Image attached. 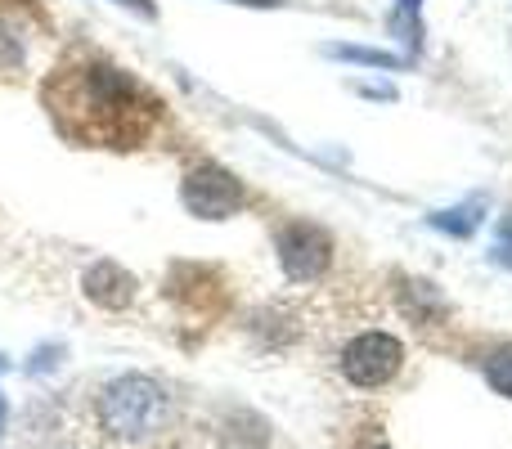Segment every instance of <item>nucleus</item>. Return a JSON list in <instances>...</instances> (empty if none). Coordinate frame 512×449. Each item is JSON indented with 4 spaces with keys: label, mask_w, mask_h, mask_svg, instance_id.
I'll return each mask as SVG.
<instances>
[{
    "label": "nucleus",
    "mask_w": 512,
    "mask_h": 449,
    "mask_svg": "<svg viewBox=\"0 0 512 449\" xmlns=\"http://www.w3.org/2000/svg\"><path fill=\"white\" fill-rule=\"evenodd\" d=\"M45 108L72 144L99 149H131L158 122V99L149 86L108 59L68 63L45 90Z\"/></svg>",
    "instance_id": "1"
},
{
    "label": "nucleus",
    "mask_w": 512,
    "mask_h": 449,
    "mask_svg": "<svg viewBox=\"0 0 512 449\" xmlns=\"http://www.w3.org/2000/svg\"><path fill=\"white\" fill-rule=\"evenodd\" d=\"M99 432L113 441H149L167 427L171 418V396L158 378L149 373H117L99 387L95 400Z\"/></svg>",
    "instance_id": "2"
},
{
    "label": "nucleus",
    "mask_w": 512,
    "mask_h": 449,
    "mask_svg": "<svg viewBox=\"0 0 512 449\" xmlns=\"http://www.w3.org/2000/svg\"><path fill=\"white\" fill-rule=\"evenodd\" d=\"M180 203H185V212L194 216V221L216 225V221H230V216H239L243 207H248V185H243V176L230 171L225 162L203 158L185 171V180H180Z\"/></svg>",
    "instance_id": "3"
},
{
    "label": "nucleus",
    "mask_w": 512,
    "mask_h": 449,
    "mask_svg": "<svg viewBox=\"0 0 512 449\" xmlns=\"http://www.w3.org/2000/svg\"><path fill=\"white\" fill-rule=\"evenodd\" d=\"M274 256H279V270L288 274L292 283H319L333 270L337 243L319 221L292 216V221H283L274 229Z\"/></svg>",
    "instance_id": "4"
},
{
    "label": "nucleus",
    "mask_w": 512,
    "mask_h": 449,
    "mask_svg": "<svg viewBox=\"0 0 512 449\" xmlns=\"http://www.w3.org/2000/svg\"><path fill=\"white\" fill-rule=\"evenodd\" d=\"M337 369H342V378L351 382V387L378 391L405 369V342H400L396 333H387V328H364V333H355L351 342L342 346Z\"/></svg>",
    "instance_id": "5"
},
{
    "label": "nucleus",
    "mask_w": 512,
    "mask_h": 449,
    "mask_svg": "<svg viewBox=\"0 0 512 449\" xmlns=\"http://www.w3.org/2000/svg\"><path fill=\"white\" fill-rule=\"evenodd\" d=\"M81 292H86V301L99 310H126L135 301V292H140V279H135L122 261L99 256V261H90L86 270H81Z\"/></svg>",
    "instance_id": "6"
},
{
    "label": "nucleus",
    "mask_w": 512,
    "mask_h": 449,
    "mask_svg": "<svg viewBox=\"0 0 512 449\" xmlns=\"http://www.w3.org/2000/svg\"><path fill=\"white\" fill-rule=\"evenodd\" d=\"M400 288H396V301L400 310H405V319H414L418 328H436L450 319V301H445V292L436 288L432 279H423V274H400Z\"/></svg>",
    "instance_id": "7"
},
{
    "label": "nucleus",
    "mask_w": 512,
    "mask_h": 449,
    "mask_svg": "<svg viewBox=\"0 0 512 449\" xmlns=\"http://www.w3.org/2000/svg\"><path fill=\"white\" fill-rule=\"evenodd\" d=\"M427 225H432L436 234H445V238H472L481 225H486V198L472 194V198H463V203H454V207L427 212Z\"/></svg>",
    "instance_id": "8"
},
{
    "label": "nucleus",
    "mask_w": 512,
    "mask_h": 449,
    "mask_svg": "<svg viewBox=\"0 0 512 449\" xmlns=\"http://www.w3.org/2000/svg\"><path fill=\"white\" fill-rule=\"evenodd\" d=\"M324 54L337 63H360V68H378V72H405L414 63L409 54H391V50H378V45H351V41H342V45L328 41Z\"/></svg>",
    "instance_id": "9"
},
{
    "label": "nucleus",
    "mask_w": 512,
    "mask_h": 449,
    "mask_svg": "<svg viewBox=\"0 0 512 449\" xmlns=\"http://www.w3.org/2000/svg\"><path fill=\"white\" fill-rule=\"evenodd\" d=\"M477 369H481V378H486V387L495 391V396L512 400V342L486 346L481 360H477Z\"/></svg>",
    "instance_id": "10"
},
{
    "label": "nucleus",
    "mask_w": 512,
    "mask_h": 449,
    "mask_svg": "<svg viewBox=\"0 0 512 449\" xmlns=\"http://www.w3.org/2000/svg\"><path fill=\"white\" fill-rule=\"evenodd\" d=\"M27 63V32L14 14L0 9V77H14Z\"/></svg>",
    "instance_id": "11"
},
{
    "label": "nucleus",
    "mask_w": 512,
    "mask_h": 449,
    "mask_svg": "<svg viewBox=\"0 0 512 449\" xmlns=\"http://www.w3.org/2000/svg\"><path fill=\"white\" fill-rule=\"evenodd\" d=\"M63 355H68V346H63V342H41L32 355H27L23 373H27V378H45V373H54L63 364Z\"/></svg>",
    "instance_id": "12"
},
{
    "label": "nucleus",
    "mask_w": 512,
    "mask_h": 449,
    "mask_svg": "<svg viewBox=\"0 0 512 449\" xmlns=\"http://www.w3.org/2000/svg\"><path fill=\"white\" fill-rule=\"evenodd\" d=\"M113 5H122V9H131V14H140L144 23H153V18H158V5H153V0H113Z\"/></svg>",
    "instance_id": "13"
},
{
    "label": "nucleus",
    "mask_w": 512,
    "mask_h": 449,
    "mask_svg": "<svg viewBox=\"0 0 512 449\" xmlns=\"http://www.w3.org/2000/svg\"><path fill=\"white\" fill-rule=\"evenodd\" d=\"M355 90H360L364 99H387V104L396 99V86H387V81H382V86H355Z\"/></svg>",
    "instance_id": "14"
},
{
    "label": "nucleus",
    "mask_w": 512,
    "mask_h": 449,
    "mask_svg": "<svg viewBox=\"0 0 512 449\" xmlns=\"http://www.w3.org/2000/svg\"><path fill=\"white\" fill-rule=\"evenodd\" d=\"M225 5H239V9H279L283 0H225Z\"/></svg>",
    "instance_id": "15"
},
{
    "label": "nucleus",
    "mask_w": 512,
    "mask_h": 449,
    "mask_svg": "<svg viewBox=\"0 0 512 449\" xmlns=\"http://www.w3.org/2000/svg\"><path fill=\"white\" fill-rule=\"evenodd\" d=\"M5 432H9V396L0 391V445H5Z\"/></svg>",
    "instance_id": "16"
},
{
    "label": "nucleus",
    "mask_w": 512,
    "mask_h": 449,
    "mask_svg": "<svg viewBox=\"0 0 512 449\" xmlns=\"http://www.w3.org/2000/svg\"><path fill=\"white\" fill-rule=\"evenodd\" d=\"M9 369H14V364H9V355L0 351V373H9Z\"/></svg>",
    "instance_id": "17"
},
{
    "label": "nucleus",
    "mask_w": 512,
    "mask_h": 449,
    "mask_svg": "<svg viewBox=\"0 0 512 449\" xmlns=\"http://www.w3.org/2000/svg\"><path fill=\"white\" fill-rule=\"evenodd\" d=\"M364 449H391V445H382V441H378V445H364Z\"/></svg>",
    "instance_id": "18"
}]
</instances>
